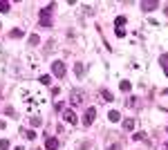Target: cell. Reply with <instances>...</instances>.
<instances>
[{"mask_svg":"<svg viewBox=\"0 0 168 150\" xmlns=\"http://www.w3.org/2000/svg\"><path fill=\"white\" fill-rule=\"evenodd\" d=\"M56 5H47L45 9H41V27H52V14H54Z\"/></svg>","mask_w":168,"mask_h":150,"instance_id":"6da1fadb","label":"cell"},{"mask_svg":"<svg viewBox=\"0 0 168 150\" xmlns=\"http://www.w3.org/2000/svg\"><path fill=\"white\" fill-rule=\"evenodd\" d=\"M52 72H54L58 79H63V76H65V63H61V61H54V63H52Z\"/></svg>","mask_w":168,"mask_h":150,"instance_id":"7a4b0ae2","label":"cell"},{"mask_svg":"<svg viewBox=\"0 0 168 150\" xmlns=\"http://www.w3.org/2000/svg\"><path fill=\"white\" fill-rule=\"evenodd\" d=\"M94 117H97V108H88V110H85V117H83V123L90 126L92 121H94Z\"/></svg>","mask_w":168,"mask_h":150,"instance_id":"3957f363","label":"cell"},{"mask_svg":"<svg viewBox=\"0 0 168 150\" xmlns=\"http://www.w3.org/2000/svg\"><path fill=\"white\" fill-rule=\"evenodd\" d=\"M63 119L67 121V123H76V114H74V110H63Z\"/></svg>","mask_w":168,"mask_h":150,"instance_id":"277c9868","label":"cell"},{"mask_svg":"<svg viewBox=\"0 0 168 150\" xmlns=\"http://www.w3.org/2000/svg\"><path fill=\"white\" fill-rule=\"evenodd\" d=\"M157 7H159L157 0H146V2H141V9H144V11H153V9H157Z\"/></svg>","mask_w":168,"mask_h":150,"instance_id":"5b68a950","label":"cell"},{"mask_svg":"<svg viewBox=\"0 0 168 150\" xmlns=\"http://www.w3.org/2000/svg\"><path fill=\"white\" fill-rule=\"evenodd\" d=\"M72 103H74V105H81V103H83V92L81 90H74L72 92Z\"/></svg>","mask_w":168,"mask_h":150,"instance_id":"8992f818","label":"cell"},{"mask_svg":"<svg viewBox=\"0 0 168 150\" xmlns=\"http://www.w3.org/2000/svg\"><path fill=\"white\" fill-rule=\"evenodd\" d=\"M45 148H47V150H56V148H58V141H56L54 137H50L47 141H45Z\"/></svg>","mask_w":168,"mask_h":150,"instance_id":"52a82bcc","label":"cell"},{"mask_svg":"<svg viewBox=\"0 0 168 150\" xmlns=\"http://www.w3.org/2000/svg\"><path fill=\"white\" fill-rule=\"evenodd\" d=\"M159 63H162V67H164V72H166V76H168V54H162V58H159Z\"/></svg>","mask_w":168,"mask_h":150,"instance_id":"ba28073f","label":"cell"},{"mask_svg":"<svg viewBox=\"0 0 168 150\" xmlns=\"http://www.w3.org/2000/svg\"><path fill=\"white\" fill-rule=\"evenodd\" d=\"M108 117H110V121H114V123H117V121L121 119V114H119V112H117V110H112V112H110V114H108Z\"/></svg>","mask_w":168,"mask_h":150,"instance_id":"9c48e42d","label":"cell"},{"mask_svg":"<svg viewBox=\"0 0 168 150\" xmlns=\"http://www.w3.org/2000/svg\"><path fill=\"white\" fill-rule=\"evenodd\" d=\"M132 128H135V121L132 119H126L123 121V130H132Z\"/></svg>","mask_w":168,"mask_h":150,"instance_id":"30bf717a","label":"cell"},{"mask_svg":"<svg viewBox=\"0 0 168 150\" xmlns=\"http://www.w3.org/2000/svg\"><path fill=\"white\" fill-rule=\"evenodd\" d=\"M121 90H123V92H130V90H132V85H130V81H121Z\"/></svg>","mask_w":168,"mask_h":150,"instance_id":"8fae6325","label":"cell"},{"mask_svg":"<svg viewBox=\"0 0 168 150\" xmlns=\"http://www.w3.org/2000/svg\"><path fill=\"white\" fill-rule=\"evenodd\" d=\"M74 72H76V74H79V76H83V72H85V67H83V65H81V63H76V67H74Z\"/></svg>","mask_w":168,"mask_h":150,"instance_id":"7c38bea8","label":"cell"},{"mask_svg":"<svg viewBox=\"0 0 168 150\" xmlns=\"http://www.w3.org/2000/svg\"><path fill=\"white\" fill-rule=\"evenodd\" d=\"M101 96H103V101H114V96H112V94H110V92H106V90H103V92H101Z\"/></svg>","mask_w":168,"mask_h":150,"instance_id":"4fadbf2b","label":"cell"},{"mask_svg":"<svg viewBox=\"0 0 168 150\" xmlns=\"http://www.w3.org/2000/svg\"><path fill=\"white\" fill-rule=\"evenodd\" d=\"M25 137L32 141V139H36V132H34V130H25Z\"/></svg>","mask_w":168,"mask_h":150,"instance_id":"5bb4252c","label":"cell"},{"mask_svg":"<svg viewBox=\"0 0 168 150\" xmlns=\"http://www.w3.org/2000/svg\"><path fill=\"white\" fill-rule=\"evenodd\" d=\"M23 34H25L23 29H14V32H11V38H20V36H23Z\"/></svg>","mask_w":168,"mask_h":150,"instance_id":"9a60e30c","label":"cell"},{"mask_svg":"<svg viewBox=\"0 0 168 150\" xmlns=\"http://www.w3.org/2000/svg\"><path fill=\"white\" fill-rule=\"evenodd\" d=\"M41 123H43L41 117H32V126H41Z\"/></svg>","mask_w":168,"mask_h":150,"instance_id":"2e32d148","label":"cell"},{"mask_svg":"<svg viewBox=\"0 0 168 150\" xmlns=\"http://www.w3.org/2000/svg\"><path fill=\"white\" fill-rule=\"evenodd\" d=\"M9 148V141L7 139H0V150H7Z\"/></svg>","mask_w":168,"mask_h":150,"instance_id":"e0dca14e","label":"cell"},{"mask_svg":"<svg viewBox=\"0 0 168 150\" xmlns=\"http://www.w3.org/2000/svg\"><path fill=\"white\" fill-rule=\"evenodd\" d=\"M114 23L119 25V29H121V25H126V18H123V16H119V18H117V20H114Z\"/></svg>","mask_w":168,"mask_h":150,"instance_id":"ac0fdd59","label":"cell"},{"mask_svg":"<svg viewBox=\"0 0 168 150\" xmlns=\"http://www.w3.org/2000/svg\"><path fill=\"white\" fill-rule=\"evenodd\" d=\"M0 11H9V2L2 0V2H0Z\"/></svg>","mask_w":168,"mask_h":150,"instance_id":"d6986e66","label":"cell"},{"mask_svg":"<svg viewBox=\"0 0 168 150\" xmlns=\"http://www.w3.org/2000/svg\"><path fill=\"white\" fill-rule=\"evenodd\" d=\"M29 43H32V45H38V36L32 34V36H29Z\"/></svg>","mask_w":168,"mask_h":150,"instance_id":"ffe728a7","label":"cell"},{"mask_svg":"<svg viewBox=\"0 0 168 150\" xmlns=\"http://www.w3.org/2000/svg\"><path fill=\"white\" fill-rule=\"evenodd\" d=\"M38 81H41V83H43V85H47V83H50V81H52V79H50V76H41V79H38Z\"/></svg>","mask_w":168,"mask_h":150,"instance_id":"44dd1931","label":"cell"},{"mask_svg":"<svg viewBox=\"0 0 168 150\" xmlns=\"http://www.w3.org/2000/svg\"><path fill=\"white\" fill-rule=\"evenodd\" d=\"M108 150H121V146L119 144H112V146H108Z\"/></svg>","mask_w":168,"mask_h":150,"instance_id":"7402d4cb","label":"cell"},{"mask_svg":"<svg viewBox=\"0 0 168 150\" xmlns=\"http://www.w3.org/2000/svg\"><path fill=\"white\" fill-rule=\"evenodd\" d=\"M162 150H168V144H164V148H162Z\"/></svg>","mask_w":168,"mask_h":150,"instance_id":"603a6c76","label":"cell"},{"mask_svg":"<svg viewBox=\"0 0 168 150\" xmlns=\"http://www.w3.org/2000/svg\"><path fill=\"white\" fill-rule=\"evenodd\" d=\"M14 150H25V148H14Z\"/></svg>","mask_w":168,"mask_h":150,"instance_id":"cb8c5ba5","label":"cell"}]
</instances>
